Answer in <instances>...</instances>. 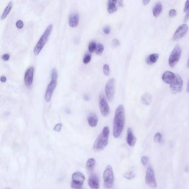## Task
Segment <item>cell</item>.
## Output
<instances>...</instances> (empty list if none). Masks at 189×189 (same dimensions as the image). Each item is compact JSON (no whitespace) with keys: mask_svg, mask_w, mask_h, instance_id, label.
I'll return each mask as SVG.
<instances>
[{"mask_svg":"<svg viewBox=\"0 0 189 189\" xmlns=\"http://www.w3.org/2000/svg\"><path fill=\"white\" fill-rule=\"evenodd\" d=\"M125 124V110L123 105L118 107L113 121V134L114 138H119L123 132Z\"/></svg>","mask_w":189,"mask_h":189,"instance_id":"1","label":"cell"},{"mask_svg":"<svg viewBox=\"0 0 189 189\" xmlns=\"http://www.w3.org/2000/svg\"><path fill=\"white\" fill-rule=\"evenodd\" d=\"M109 128L107 126L104 127L102 132L98 135L94 145L93 150L96 151H100L104 150L107 147L109 137Z\"/></svg>","mask_w":189,"mask_h":189,"instance_id":"2","label":"cell"},{"mask_svg":"<svg viewBox=\"0 0 189 189\" xmlns=\"http://www.w3.org/2000/svg\"><path fill=\"white\" fill-rule=\"evenodd\" d=\"M52 30H53V25L50 24L46 28L45 31L41 36L38 42L37 43L33 50V53L36 56L38 55L40 53L43 47L46 45V43L47 42L48 40V38L51 33Z\"/></svg>","mask_w":189,"mask_h":189,"instance_id":"3","label":"cell"},{"mask_svg":"<svg viewBox=\"0 0 189 189\" xmlns=\"http://www.w3.org/2000/svg\"><path fill=\"white\" fill-rule=\"evenodd\" d=\"M104 186L105 189L112 188L114 182V176L112 166L108 165L103 173Z\"/></svg>","mask_w":189,"mask_h":189,"instance_id":"4","label":"cell"},{"mask_svg":"<svg viewBox=\"0 0 189 189\" xmlns=\"http://www.w3.org/2000/svg\"><path fill=\"white\" fill-rule=\"evenodd\" d=\"M85 179V176L82 173L78 171L74 173L72 175V182L71 184V188L73 189L82 188Z\"/></svg>","mask_w":189,"mask_h":189,"instance_id":"5","label":"cell"},{"mask_svg":"<svg viewBox=\"0 0 189 189\" xmlns=\"http://www.w3.org/2000/svg\"><path fill=\"white\" fill-rule=\"evenodd\" d=\"M145 183L149 186L152 189H155L157 187L156 181L153 168L149 165L147 169L145 175Z\"/></svg>","mask_w":189,"mask_h":189,"instance_id":"6","label":"cell"},{"mask_svg":"<svg viewBox=\"0 0 189 189\" xmlns=\"http://www.w3.org/2000/svg\"><path fill=\"white\" fill-rule=\"evenodd\" d=\"M181 53V48L179 45H177L174 47L169 57V64L170 66L171 67H174L177 64V63L179 62V59H180Z\"/></svg>","mask_w":189,"mask_h":189,"instance_id":"7","label":"cell"},{"mask_svg":"<svg viewBox=\"0 0 189 189\" xmlns=\"http://www.w3.org/2000/svg\"><path fill=\"white\" fill-rule=\"evenodd\" d=\"M99 106L101 114L103 117H108L110 113V108L103 93L100 94L99 97Z\"/></svg>","mask_w":189,"mask_h":189,"instance_id":"8","label":"cell"},{"mask_svg":"<svg viewBox=\"0 0 189 189\" xmlns=\"http://www.w3.org/2000/svg\"><path fill=\"white\" fill-rule=\"evenodd\" d=\"M105 93L108 100L112 102L115 94V80L114 78H110L108 81L105 87Z\"/></svg>","mask_w":189,"mask_h":189,"instance_id":"9","label":"cell"},{"mask_svg":"<svg viewBox=\"0 0 189 189\" xmlns=\"http://www.w3.org/2000/svg\"><path fill=\"white\" fill-rule=\"evenodd\" d=\"M183 87V81L181 77L177 75L173 83L170 84V89L173 93L176 94L181 92Z\"/></svg>","mask_w":189,"mask_h":189,"instance_id":"10","label":"cell"},{"mask_svg":"<svg viewBox=\"0 0 189 189\" xmlns=\"http://www.w3.org/2000/svg\"><path fill=\"white\" fill-rule=\"evenodd\" d=\"M34 71V68L33 67H30L25 72L24 77V82L25 86L28 88H30L32 85L33 81Z\"/></svg>","mask_w":189,"mask_h":189,"instance_id":"11","label":"cell"},{"mask_svg":"<svg viewBox=\"0 0 189 189\" xmlns=\"http://www.w3.org/2000/svg\"><path fill=\"white\" fill-rule=\"evenodd\" d=\"M57 84V81H55V80H51L50 83L48 84L46 89L45 96V99L46 102H50L51 101L53 93L56 87Z\"/></svg>","mask_w":189,"mask_h":189,"instance_id":"12","label":"cell"},{"mask_svg":"<svg viewBox=\"0 0 189 189\" xmlns=\"http://www.w3.org/2000/svg\"><path fill=\"white\" fill-rule=\"evenodd\" d=\"M188 31V26L186 24H183L179 26L175 31L173 36L174 40H179L185 36Z\"/></svg>","mask_w":189,"mask_h":189,"instance_id":"13","label":"cell"},{"mask_svg":"<svg viewBox=\"0 0 189 189\" xmlns=\"http://www.w3.org/2000/svg\"><path fill=\"white\" fill-rule=\"evenodd\" d=\"M88 183L89 187L92 189H99V180L96 174H92L89 176L88 180Z\"/></svg>","mask_w":189,"mask_h":189,"instance_id":"14","label":"cell"},{"mask_svg":"<svg viewBox=\"0 0 189 189\" xmlns=\"http://www.w3.org/2000/svg\"><path fill=\"white\" fill-rule=\"evenodd\" d=\"M127 142L130 147H133L137 142V138L133 134V130L131 128H129L127 130Z\"/></svg>","mask_w":189,"mask_h":189,"instance_id":"15","label":"cell"},{"mask_svg":"<svg viewBox=\"0 0 189 189\" xmlns=\"http://www.w3.org/2000/svg\"><path fill=\"white\" fill-rule=\"evenodd\" d=\"M79 20V16L77 13H74L70 15L68 19L69 25L72 28L77 27Z\"/></svg>","mask_w":189,"mask_h":189,"instance_id":"16","label":"cell"},{"mask_svg":"<svg viewBox=\"0 0 189 189\" xmlns=\"http://www.w3.org/2000/svg\"><path fill=\"white\" fill-rule=\"evenodd\" d=\"M175 75L174 73L167 71L164 73L162 76V79L166 84H171L175 78Z\"/></svg>","mask_w":189,"mask_h":189,"instance_id":"17","label":"cell"},{"mask_svg":"<svg viewBox=\"0 0 189 189\" xmlns=\"http://www.w3.org/2000/svg\"><path fill=\"white\" fill-rule=\"evenodd\" d=\"M87 121L89 125L91 127L95 128L97 125L98 123V118L95 113H92L87 118Z\"/></svg>","mask_w":189,"mask_h":189,"instance_id":"18","label":"cell"},{"mask_svg":"<svg viewBox=\"0 0 189 189\" xmlns=\"http://www.w3.org/2000/svg\"><path fill=\"white\" fill-rule=\"evenodd\" d=\"M118 1L117 0H109L108 2V12L110 14H112L117 11V7L116 4Z\"/></svg>","mask_w":189,"mask_h":189,"instance_id":"19","label":"cell"},{"mask_svg":"<svg viewBox=\"0 0 189 189\" xmlns=\"http://www.w3.org/2000/svg\"><path fill=\"white\" fill-rule=\"evenodd\" d=\"M162 10H163V6L161 2H159L158 3H156L155 6L154 7L153 10V14L154 16L155 17H158L161 13Z\"/></svg>","mask_w":189,"mask_h":189,"instance_id":"20","label":"cell"},{"mask_svg":"<svg viewBox=\"0 0 189 189\" xmlns=\"http://www.w3.org/2000/svg\"><path fill=\"white\" fill-rule=\"evenodd\" d=\"M159 56V55L157 53L150 55L146 59L147 63L148 64H153L154 63H155L158 60Z\"/></svg>","mask_w":189,"mask_h":189,"instance_id":"21","label":"cell"},{"mask_svg":"<svg viewBox=\"0 0 189 189\" xmlns=\"http://www.w3.org/2000/svg\"><path fill=\"white\" fill-rule=\"evenodd\" d=\"M12 6H13V2L12 1H10L8 3V5L6 6L5 9L4 10V12H3V13H2V15L1 17V20H3L5 19L6 17L8 15V14L10 13L11 10V9L12 8Z\"/></svg>","mask_w":189,"mask_h":189,"instance_id":"22","label":"cell"},{"mask_svg":"<svg viewBox=\"0 0 189 189\" xmlns=\"http://www.w3.org/2000/svg\"><path fill=\"white\" fill-rule=\"evenodd\" d=\"M152 101V96L149 94V93H145L142 96L141 98V101L144 104L149 105L150 103Z\"/></svg>","mask_w":189,"mask_h":189,"instance_id":"23","label":"cell"},{"mask_svg":"<svg viewBox=\"0 0 189 189\" xmlns=\"http://www.w3.org/2000/svg\"><path fill=\"white\" fill-rule=\"evenodd\" d=\"M96 160L94 158H89L87 160L86 163V168L88 171L91 172L95 167L96 165Z\"/></svg>","mask_w":189,"mask_h":189,"instance_id":"24","label":"cell"},{"mask_svg":"<svg viewBox=\"0 0 189 189\" xmlns=\"http://www.w3.org/2000/svg\"><path fill=\"white\" fill-rule=\"evenodd\" d=\"M136 176V174L133 171H129V172H128L125 174H124L123 175V176L125 179H127V180H132V179H134Z\"/></svg>","mask_w":189,"mask_h":189,"instance_id":"25","label":"cell"},{"mask_svg":"<svg viewBox=\"0 0 189 189\" xmlns=\"http://www.w3.org/2000/svg\"><path fill=\"white\" fill-rule=\"evenodd\" d=\"M104 46L101 43H98L97 45V47H96V54L100 56L103 53V52L104 51Z\"/></svg>","mask_w":189,"mask_h":189,"instance_id":"26","label":"cell"},{"mask_svg":"<svg viewBox=\"0 0 189 189\" xmlns=\"http://www.w3.org/2000/svg\"><path fill=\"white\" fill-rule=\"evenodd\" d=\"M97 45L96 42L94 41H92L88 46V50L90 53H93L94 51H96V47H97Z\"/></svg>","mask_w":189,"mask_h":189,"instance_id":"27","label":"cell"},{"mask_svg":"<svg viewBox=\"0 0 189 189\" xmlns=\"http://www.w3.org/2000/svg\"><path fill=\"white\" fill-rule=\"evenodd\" d=\"M161 139H162L161 134L160 132H156L155 133V134L154 135V142L156 143H159L161 142Z\"/></svg>","mask_w":189,"mask_h":189,"instance_id":"28","label":"cell"},{"mask_svg":"<svg viewBox=\"0 0 189 189\" xmlns=\"http://www.w3.org/2000/svg\"><path fill=\"white\" fill-rule=\"evenodd\" d=\"M91 60V55L90 53H86L83 59V62L84 64H88Z\"/></svg>","mask_w":189,"mask_h":189,"instance_id":"29","label":"cell"},{"mask_svg":"<svg viewBox=\"0 0 189 189\" xmlns=\"http://www.w3.org/2000/svg\"><path fill=\"white\" fill-rule=\"evenodd\" d=\"M103 73H104L105 76H109L110 72V68H109V66L108 64H105L103 66Z\"/></svg>","mask_w":189,"mask_h":189,"instance_id":"30","label":"cell"},{"mask_svg":"<svg viewBox=\"0 0 189 189\" xmlns=\"http://www.w3.org/2000/svg\"><path fill=\"white\" fill-rule=\"evenodd\" d=\"M51 80H55L57 81L58 78V73H57V71L56 68H53L52 69L51 73Z\"/></svg>","mask_w":189,"mask_h":189,"instance_id":"31","label":"cell"},{"mask_svg":"<svg viewBox=\"0 0 189 189\" xmlns=\"http://www.w3.org/2000/svg\"><path fill=\"white\" fill-rule=\"evenodd\" d=\"M141 162H142V164H143L144 166H146L148 164V157L147 156H143L141 158Z\"/></svg>","mask_w":189,"mask_h":189,"instance_id":"32","label":"cell"},{"mask_svg":"<svg viewBox=\"0 0 189 189\" xmlns=\"http://www.w3.org/2000/svg\"><path fill=\"white\" fill-rule=\"evenodd\" d=\"M16 26L18 29H22L24 26V23L22 20H18L16 23Z\"/></svg>","mask_w":189,"mask_h":189,"instance_id":"33","label":"cell"},{"mask_svg":"<svg viewBox=\"0 0 189 189\" xmlns=\"http://www.w3.org/2000/svg\"><path fill=\"white\" fill-rule=\"evenodd\" d=\"M62 128V124L61 123L57 124L54 127V130L56 132H60L61 131Z\"/></svg>","mask_w":189,"mask_h":189,"instance_id":"34","label":"cell"},{"mask_svg":"<svg viewBox=\"0 0 189 189\" xmlns=\"http://www.w3.org/2000/svg\"><path fill=\"white\" fill-rule=\"evenodd\" d=\"M120 45V42H119V41L117 39V38H115L112 41V46L114 48H117V47Z\"/></svg>","mask_w":189,"mask_h":189,"instance_id":"35","label":"cell"},{"mask_svg":"<svg viewBox=\"0 0 189 189\" xmlns=\"http://www.w3.org/2000/svg\"><path fill=\"white\" fill-rule=\"evenodd\" d=\"M103 31L105 34L108 35L110 32V27L109 26H105L103 29Z\"/></svg>","mask_w":189,"mask_h":189,"instance_id":"36","label":"cell"},{"mask_svg":"<svg viewBox=\"0 0 189 189\" xmlns=\"http://www.w3.org/2000/svg\"><path fill=\"white\" fill-rule=\"evenodd\" d=\"M176 15V11L174 9H171L169 11V15L170 17H173Z\"/></svg>","mask_w":189,"mask_h":189,"instance_id":"37","label":"cell"},{"mask_svg":"<svg viewBox=\"0 0 189 189\" xmlns=\"http://www.w3.org/2000/svg\"><path fill=\"white\" fill-rule=\"evenodd\" d=\"M10 57V55L8 54H4L2 56V59L5 61H7L9 60Z\"/></svg>","mask_w":189,"mask_h":189,"instance_id":"38","label":"cell"},{"mask_svg":"<svg viewBox=\"0 0 189 189\" xmlns=\"http://www.w3.org/2000/svg\"><path fill=\"white\" fill-rule=\"evenodd\" d=\"M189 1H186L185 5V7H184V12H186L188 11L189 10Z\"/></svg>","mask_w":189,"mask_h":189,"instance_id":"39","label":"cell"},{"mask_svg":"<svg viewBox=\"0 0 189 189\" xmlns=\"http://www.w3.org/2000/svg\"><path fill=\"white\" fill-rule=\"evenodd\" d=\"M189 20V10L187 11V13L186 14V16L185 17V18H184V22H186L188 21Z\"/></svg>","mask_w":189,"mask_h":189,"instance_id":"40","label":"cell"},{"mask_svg":"<svg viewBox=\"0 0 189 189\" xmlns=\"http://www.w3.org/2000/svg\"><path fill=\"white\" fill-rule=\"evenodd\" d=\"M7 81V78L5 76H1V82H5Z\"/></svg>","mask_w":189,"mask_h":189,"instance_id":"41","label":"cell"},{"mask_svg":"<svg viewBox=\"0 0 189 189\" xmlns=\"http://www.w3.org/2000/svg\"><path fill=\"white\" fill-rule=\"evenodd\" d=\"M149 2H150L149 0H143V4L144 6L147 5L148 4H149Z\"/></svg>","mask_w":189,"mask_h":189,"instance_id":"42","label":"cell"},{"mask_svg":"<svg viewBox=\"0 0 189 189\" xmlns=\"http://www.w3.org/2000/svg\"><path fill=\"white\" fill-rule=\"evenodd\" d=\"M84 99L85 101H88L89 100V97L87 94H86V95L84 96Z\"/></svg>","mask_w":189,"mask_h":189,"instance_id":"43","label":"cell"},{"mask_svg":"<svg viewBox=\"0 0 189 189\" xmlns=\"http://www.w3.org/2000/svg\"><path fill=\"white\" fill-rule=\"evenodd\" d=\"M119 5V6L120 7H123V1H118Z\"/></svg>","mask_w":189,"mask_h":189,"instance_id":"44","label":"cell"},{"mask_svg":"<svg viewBox=\"0 0 189 189\" xmlns=\"http://www.w3.org/2000/svg\"><path fill=\"white\" fill-rule=\"evenodd\" d=\"M189 167L188 166H186V168H185V171H186V172H188V171H189Z\"/></svg>","mask_w":189,"mask_h":189,"instance_id":"45","label":"cell"},{"mask_svg":"<svg viewBox=\"0 0 189 189\" xmlns=\"http://www.w3.org/2000/svg\"><path fill=\"white\" fill-rule=\"evenodd\" d=\"M187 92L189 93V81L188 83V86H187Z\"/></svg>","mask_w":189,"mask_h":189,"instance_id":"46","label":"cell"},{"mask_svg":"<svg viewBox=\"0 0 189 189\" xmlns=\"http://www.w3.org/2000/svg\"><path fill=\"white\" fill-rule=\"evenodd\" d=\"M187 66H188V67L189 68V59H188V63H187Z\"/></svg>","mask_w":189,"mask_h":189,"instance_id":"47","label":"cell"},{"mask_svg":"<svg viewBox=\"0 0 189 189\" xmlns=\"http://www.w3.org/2000/svg\"><path fill=\"white\" fill-rule=\"evenodd\" d=\"M82 189V188H80V189Z\"/></svg>","mask_w":189,"mask_h":189,"instance_id":"48","label":"cell"},{"mask_svg":"<svg viewBox=\"0 0 189 189\" xmlns=\"http://www.w3.org/2000/svg\"></svg>","mask_w":189,"mask_h":189,"instance_id":"49","label":"cell"}]
</instances>
